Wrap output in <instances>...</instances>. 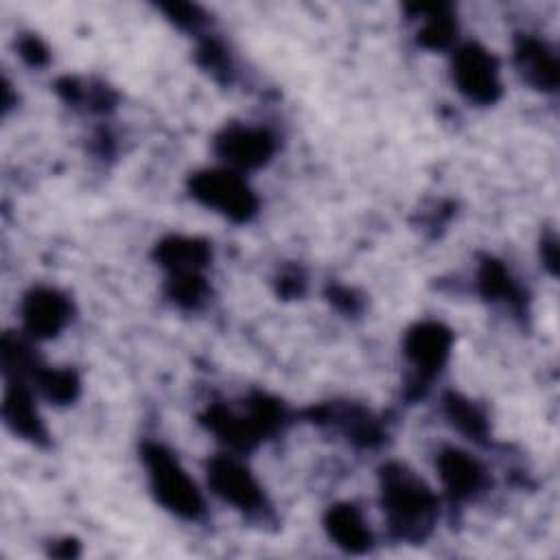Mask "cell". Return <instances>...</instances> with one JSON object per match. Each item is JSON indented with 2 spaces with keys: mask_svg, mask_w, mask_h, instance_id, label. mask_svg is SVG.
<instances>
[{
  "mask_svg": "<svg viewBox=\"0 0 560 560\" xmlns=\"http://www.w3.org/2000/svg\"><path fill=\"white\" fill-rule=\"evenodd\" d=\"M438 470L453 501H466L475 497L486 481L481 464L459 448H444L438 457Z\"/></svg>",
  "mask_w": 560,
  "mask_h": 560,
  "instance_id": "11",
  "label": "cell"
},
{
  "mask_svg": "<svg viewBox=\"0 0 560 560\" xmlns=\"http://www.w3.org/2000/svg\"><path fill=\"white\" fill-rule=\"evenodd\" d=\"M155 258L168 273H195L210 262V245L195 236H168L158 243Z\"/></svg>",
  "mask_w": 560,
  "mask_h": 560,
  "instance_id": "13",
  "label": "cell"
},
{
  "mask_svg": "<svg viewBox=\"0 0 560 560\" xmlns=\"http://www.w3.org/2000/svg\"><path fill=\"white\" fill-rule=\"evenodd\" d=\"M166 293L175 304H179L184 308H197L208 295V284H206V278L201 271L168 273Z\"/></svg>",
  "mask_w": 560,
  "mask_h": 560,
  "instance_id": "19",
  "label": "cell"
},
{
  "mask_svg": "<svg viewBox=\"0 0 560 560\" xmlns=\"http://www.w3.org/2000/svg\"><path fill=\"white\" fill-rule=\"evenodd\" d=\"M2 418L7 427L33 444H46V427L35 409V402L24 385V378H9L2 400Z\"/></svg>",
  "mask_w": 560,
  "mask_h": 560,
  "instance_id": "10",
  "label": "cell"
},
{
  "mask_svg": "<svg viewBox=\"0 0 560 560\" xmlns=\"http://www.w3.org/2000/svg\"><path fill=\"white\" fill-rule=\"evenodd\" d=\"M453 81L468 101L479 105H490L501 96L497 57L472 42L455 50Z\"/></svg>",
  "mask_w": 560,
  "mask_h": 560,
  "instance_id": "5",
  "label": "cell"
},
{
  "mask_svg": "<svg viewBox=\"0 0 560 560\" xmlns=\"http://www.w3.org/2000/svg\"><path fill=\"white\" fill-rule=\"evenodd\" d=\"M542 258H545V265L556 271V262H558V245L553 238L549 241H542Z\"/></svg>",
  "mask_w": 560,
  "mask_h": 560,
  "instance_id": "23",
  "label": "cell"
},
{
  "mask_svg": "<svg viewBox=\"0 0 560 560\" xmlns=\"http://www.w3.org/2000/svg\"><path fill=\"white\" fill-rule=\"evenodd\" d=\"M208 483L217 497L243 512L265 510V494L254 475L232 457H214L208 464Z\"/></svg>",
  "mask_w": 560,
  "mask_h": 560,
  "instance_id": "7",
  "label": "cell"
},
{
  "mask_svg": "<svg viewBox=\"0 0 560 560\" xmlns=\"http://www.w3.org/2000/svg\"><path fill=\"white\" fill-rule=\"evenodd\" d=\"M31 378L37 383V387L50 402L68 405L79 396L81 383L70 368H46L39 363Z\"/></svg>",
  "mask_w": 560,
  "mask_h": 560,
  "instance_id": "17",
  "label": "cell"
},
{
  "mask_svg": "<svg viewBox=\"0 0 560 560\" xmlns=\"http://www.w3.org/2000/svg\"><path fill=\"white\" fill-rule=\"evenodd\" d=\"M324 525L328 536L350 553H363L372 545V534L352 503L332 505L324 516Z\"/></svg>",
  "mask_w": 560,
  "mask_h": 560,
  "instance_id": "14",
  "label": "cell"
},
{
  "mask_svg": "<svg viewBox=\"0 0 560 560\" xmlns=\"http://www.w3.org/2000/svg\"><path fill=\"white\" fill-rule=\"evenodd\" d=\"M162 9L166 11V15L182 28H197L203 22V13L195 7V4H186V2H168L162 4Z\"/></svg>",
  "mask_w": 560,
  "mask_h": 560,
  "instance_id": "21",
  "label": "cell"
},
{
  "mask_svg": "<svg viewBox=\"0 0 560 560\" xmlns=\"http://www.w3.org/2000/svg\"><path fill=\"white\" fill-rule=\"evenodd\" d=\"M381 503L389 529L402 540H422L435 521L438 499L431 488L407 466L385 464L381 468Z\"/></svg>",
  "mask_w": 560,
  "mask_h": 560,
  "instance_id": "1",
  "label": "cell"
},
{
  "mask_svg": "<svg viewBox=\"0 0 560 560\" xmlns=\"http://www.w3.org/2000/svg\"><path fill=\"white\" fill-rule=\"evenodd\" d=\"M217 153L234 168H258L276 151V138L262 127L230 125L214 140Z\"/></svg>",
  "mask_w": 560,
  "mask_h": 560,
  "instance_id": "8",
  "label": "cell"
},
{
  "mask_svg": "<svg viewBox=\"0 0 560 560\" xmlns=\"http://www.w3.org/2000/svg\"><path fill=\"white\" fill-rule=\"evenodd\" d=\"M453 343V332L438 322H420L405 335L402 350L416 370L413 396H422L427 383L444 368Z\"/></svg>",
  "mask_w": 560,
  "mask_h": 560,
  "instance_id": "6",
  "label": "cell"
},
{
  "mask_svg": "<svg viewBox=\"0 0 560 560\" xmlns=\"http://www.w3.org/2000/svg\"><path fill=\"white\" fill-rule=\"evenodd\" d=\"M70 300L55 289H33L22 302L24 328L37 339L55 337L70 322Z\"/></svg>",
  "mask_w": 560,
  "mask_h": 560,
  "instance_id": "9",
  "label": "cell"
},
{
  "mask_svg": "<svg viewBox=\"0 0 560 560\" xmlns=\"http://www.w3.org/2000/svg\"><path fill=\"white\" fill-rule=\"evenodd\" d=\"M188 188L199 203L238 223L249 221L258 210V199L254 190L234 171H199L188 179Z\"/></svg>",
  "mask_w": 560,
  "mask_h": 560,
  "instance_id": "4",
  "label": "cell"
},
{
  "mask_svg": "<svg viewBox=\"0 0 560 560\" xmlns=\"http://www.w3.org/2000/svg\"><path fill=\"white\" fill-rule=\"evenodd\" d=\"M444 411L453 427H457L466 438L475 442H483L488 438L486 413L472 400L451 392L444 396Z\"/></svg>",
  "mask_w": 560,
  "mask_h": 560,
  "instance_id": "16",
  "label": "cell"
},
{
  "mask_svg": "<svg viewBox=\"0 0 560 560\" xmlns=\"http://www.w3.org/2000/svg\"><path fill=\"white\" fill-rule=\"evenodd\" d=\"M416 9L424 15V24L418 31V42L431 50L446 48L453 42L455 31H457L451 7L448 4H422Z\"/></svg>",
  "mask_w": 560,
  "mask_h": 560,
  "instance_id": "15",
  "label": "cell"
},
{
  "mask_svg": "<svg viewBox=\"0 0 560 560\" xmlns=\"http://www.w3.org/2000/svg\"><path fill=\"white\" fill-rule=\"evenodd\" d=\"M20 55L31 66H44L48 61V48L35 35L20 39Z\"/></svg>",
  "mask_w": 560,
  "mask_h": 560,
  "instance_id": "22",
  "label": "cell"
},
{
  "mask_svg": "<svg viewBox=\"0 0 560 560\" xmlns=\"http://www.w3.org/2000/svg\"><path fill=\"white\" fill-rule=\"evenodd\" d=\"M142 462L155 499L173 514L195 521L203 514V499L168 448L158 442L142 446Z\"/></svg>",
  "mask_w": 560,
  "mask_h": 560,
  "instance_id": "3",
  "label": "cell"
},
{
  "mask_svg": "<svg viewBox=\"0 0 560 560\" xmlns=\"http://www.w3.org/2000/svg\"><path fill=\"white\" fill-rule=\"evenodd\" d=\"M479 291L483 298L488 300H499V302H510L512 306H516L521 302V291L514 282V278L510 276V271L494 258H486L481 262L479 276Z\"/></svg>",
  "mask_w": 560,
  "mask_h": 560,
  "instance_id": "18",
  "label": "cell"
},
{
  "mask_svg": "<svg viewBox=\"0 0 560 560\" xmlns=\"http://www.w3.org/2000/svg\"><path fill=\"white\" fill-rule=\"evenodd\" d=\"M203 424L230 448L249 451L271 435L287 420L284 407L265 394H256L247 402V413H234L223 405H212L203 413Z\"/></svg>",
  "mask_w": 560,
  "mask_h": 560,
  "instance_id": "2",
  "label": "cell"
},
{
  "mask_svg": "<svg viewBox=\"0 0 560 560\" xmlns=\"http://www.w3.org/2000/svg\"><path fill=\"white\" fill-rule=\"evenodd\" d=\"M514 61L521 77L536 90L553 92L558 88V59L545 42L523 35L516 42Z\"/></svg>",
  "mask_w": 560,
  "mask_h": 560,
  "instance_id": "12",
  "label": "cell"
},
{
  "mask_svg": "<svg viewBox=\"0 0 560 560\" xmlns=\"http://www.w3.org/2000/svg\"><path fill=\"white\" fill-rule=\"evenodd\" d=\"M199 61L206 70H210L217 79H228L230 74V61H228V55L223 50V46L214 39H206L201 46H199Z\"/></svg>",
  "mask_w": 560,
  "mask_h": 560,
  "instance_id": "20",
  "label": "cell"
}]
</instances>
